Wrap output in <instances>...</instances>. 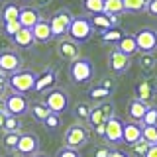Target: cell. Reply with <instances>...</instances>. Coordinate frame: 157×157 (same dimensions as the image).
I'll list each match as a JSON object with an SVG mask.
<instances>
[{
	"label": "cell",
	"mask_w": 157,
	"mask_h": 157,
	"mask_svg": "<svg viewBox=\"0 0 157 157\" xmlns=\"http://www.w3.org/2000/svg\"><path fill=\"white\" fill-rule=\"evenodd\" d=\"M96 71H94V63L88 57H78L77 61L69 63V78L75 85H88L94 78Z\"/></svg>",
	"instance_id": "6da1fadb"
},
{
	"label": "cell",
	"mask_w": 157,
	"mask_h": 157,
	"mask_svg": "<svg viewBox=\"0 0 157 157\" xmlns=\"http://www.w3.org/2000/svg\"><path fill=\"white\" fill-rule=\"evenodd\" d=\"M69 37L73 41H77L78 45L82 43H88L94 36V28H92V22H90V16H75L71 22V28H69Z\"/></svg>",
	"instance_id": "7a4b0ae2"
},
{
	"label": "cell",
	"mask_w": 157,
	"mask_h": 157,
	"mask_svg": "<svg viewBox=\"0 0 157 157\" xmlns=\"http://www.w3.org/2000/svg\"><path fill=\"white\" fill-rule=\"evenodd\" d=\"M88 140H90V132H88L85 122H75V124H71L65 130V134H63V144L67 147H75V149L85 147L88 144Z\"/></svg>",
	"instance_id": "3957f363"
},
{
	"label": "cell",
	"mask_w": 157,
	"mask_h": 157,
	"mask_svg": "<svg viewBox=\"0 0 157 157\" xmlns=\"http://www.w3.org/2000/svg\"><path fill=\"white\" fill-rule=\"evenodd\" d=\"M36 78L37 75L32 71V69H22V71L14 73L6 78L8 86L12 92H20V94H26V92H32L33 86H36Z\"/></svg>",
	"instance_id": "277c9868"
},
{
	"label": "cell",
	"mask_w": 157,
	"mask_h": 157,
	"mask_svg": "<svg viewBox=\"0 0 157 157\" xmlns=\"http://www.w3.org/2000/svg\"><path fill=\"white\" fill-rule=\"evenodd\" d=\"M73 12L69 8H59L51 18H49V26H51V32H53V39H63L69 33V28H71V22H73Z\"/></svg>",
	"instance_id": "5b68a950"
},
{
	"label": "cell",
	"mask_w": 157,
	"mask_h": 157,
	"mask_svg": "<svg viewBox=\"0 0 157 157\" xmlns=\"http://www.w3.org/2000/svg\"><path fill=\"white\" fill-rule=\"evenodd\" d=\"M24 69V59L14 49H0V71L6 77Z\"/></svg>",
	"instance_id": "8992f818"
},
{
	"label": "cell",
	"mask_w": 157,
	"mask_h": 157,
	"mask_svg": "<svg viewBox=\"0 0 157 157\" xmlns=\"http://www.w3.org/2000/svg\"><path fill=\"white\" fill-rule=\"evenodd\" d=\"M106 63H108V69H110L114 75H124L132 67V57L126 55V53H122L120 49L112 47L106 55Z\"/></svg>",
	"instance_id": "52a82bcc"
},
{
	"label": "cell",
	"mask_w": 157,
	"mask_h": 157,
	"mask_svg": "<svg viewBox=\"0 0 157 157\" xmlns=\"http://www.w3.org/2000/svg\"><path fill=\"white\" fill-rule=\"evenodd\" d=\"M45 104L49 106V110L55 112V114H63V112L69 110V106H71V96L67 94L63 88H53V90H49L45 94Z\"/></svg>",
	"instance_id": "ba28073f"
},
{
	"label": "cell",
	"mask_w": 157,
	"mask_h": 157,
	"mask_svg": "<svg viewBox=\"0 0 157 157\" xmlns=\"http://www.w3.org/2000/svg\"><path fill=\"white\" fill-rule=\"evenodd\" d=\"M140 53H155L157 51V32L153 28H141L134 33Z\"/></svg>",
	"instance_id": "9c48e42d"
},
{
	"label": "cell",
	"mask_w": 157,
	"mask_h": 157,
	"mask_svg": "<svg viewBox=\"0 0 157 157\" xmlns=\"http://www.w3.org/2000/svg\"><path fill=\"white\" fill-rule=\"evenodd\" d=\"M4 106H6L8 114L20 116V118L24 114H28V110H29V102H28L26 94H20V92H10V94L4 98Z\"/></svg>",
	"instance_id": "30bf717a"
},
{
	"label": "cell",
	"mask_w": 157,
	"mask_h": 157,
	"mask_svg": "<svg viewBox=\"0 0 157 157\" xmlns=\"http://www.w3.org/2000/svg\"><path fill=\"white\" fill-rule=\"evenodd\" d=\"M124 124L118 116H112L106 122V132H104V141L110 145H118L124 144Z\"/></svg>",
	"instance_id": "8fae6325"
},
{
	"label": "cell",
	"mask_w": 157,
	"mask_h": 157,
	"mask_svg": "<svg viewBox=\"0 0 157 157\" xmlns=\"http://www.w3.org/2000/svg\"><path fill=\"white\" fill-rule=\"evenodd\" d=\"M57 55L61 57L63 61L73 63V61H77L78 57H82L81 55V45L67 36V37H63V39L57 41Z\"/></svg>",
	"instance_id": "7c38bea8"
},
{
	"label": "cell",
	"mask_w": 157,
	"mask_h": 157,
	"mask_svg": "<svg viewBox=\"0 0 157 157\" xmlns=\"http://www.w3.org/2000/svg\"><path fill=\"white\" fill-rule=\"evenodd\" d=\"M16 151L20 155H26V157L39 153V137L33 132H22L20 134V141L16 145Z\"/></svg>",
	"instance_id": "4fadbf2b"
},
{
	"label": "cell",
	"mask_w": 157,
	"mask_h": 157,
	"mask_svg": "<svg viewBox=\"0 0 157 157\" xmlns=\"http://www.w3.org/2000/svg\"><path fill=\"white\" fill-rule=\"evenodd\" d=\"M57 82V71L55 69H45V71H41L36 78V86H33V92H47V90H53V86H55Z\"/></svg>",
	"instance_id": "5bb4252c"
},
{
	"label": "cell",
	"mask_w": 157,
	"mask_h": 157,
	"mask_svg": "<svg viewBox=\"0 0 157 157\" xmlns=\"http://www.w3.org/2000/svg\"><path fill=\"white\" fill-rule=\"evenodd\" d=\"M41 20L43 18H41L39 8H36V6H22V8H20L18 22H20V26H22V28H29V29H32L37 22H41Z\"/></svg>",
	"instance_id": "9a60e30c"
},
{
	"label": "cell",
	"mask_w": 157,
	"mask_h": 157,
	"mask_svg": "<svg viewBox=\"0 0 157 157\" xmlns=\"http://www.w3.org/2000/svg\"><path fill=\"white\" fill-rule=\"evenodd\" d=\"M157 96V86L155 82L151 81H141L136 85V98H140V100L147 102V104H151V100Z\"/></svg>",
	"instance_id": "2e32d148"
},
{
	"label": "cell",
	"mask_w": 157,
	"mask_h": 157,
	"mask_svg": "<svg viewBox=\"0 0 157 157\" xmlns=\"http://www.w3.org/2000/svg\"><path fill=\"white\" fill-rule=\"evenodd\" d=\"M32 33H33L36 43L51 41V39H53V32H51V26H49V20H41V22H37L36 26L32 28Z\"/></svg>",
	"instance_id": "e0dca14e"
},
{
	"label": "cell",
	"mask_w": 157,
	"mask_h": 157,
	"mask_svg": "<svg viewBox=\"0 0 157 157\" xmlns=\"http://www.w3.org/2000/svg\"><path fill=\"white\" fill-rule=\"evenodd\" d=\"M147 108L149 104L144 100H140V98H132L130 102H128V116L132 118V122H141L147 112Z\"/></svg>",
	"instance_id": "ac0fdd59"
},
{
	"label": "cell",
	"mask_w": 157,
	"mask_h": 157,
	"mask_svg": "<svg viewBox=\"0 0 157 157\" xmlns=\"http://www.w3.org/2000/svg\"><path fill=\"white\" fill-rule=\"evenodd\" d=\"M10 41H12L16 47H20V49H29L33 43H36V39H33V33H32L29 28H20V32L10 39Z\"/></svg>",
	"instance_id": "d6986e66"
},
{
	"label": "cell",
	"mask_w": 157,
	"mask_h": 157,
	"mask_svg": "<svg viewBox=\"0 0 157 157\" xmlns=\"http://www.w3.org/2000/svg\"><path fill=\"white\" fill-rule=\"evenodd\" d=\"M90 22H92V28H94V32H98V33H102V32H106V29H110V28L116 26L114 20H112V16H108L106 12L92 14V16H90Z\"/></svg>",
	"instance_id": "ffe728a7"
},
{
	"label": "cell",
	"mask_w": 157,
	"mask_h": 157,
	"mask_svg": "<svg viewBox=\"0 0 157 157\" xmlns=\"http://www.w3.org/2000/svg\"><path fill=\"white\" fill-rule=\"evenodd\" d=\"M141 140V124L140 122H126L124 124V144L132 145Z\"/></svg>",
	"instance_id": "44dd1931"
},
{
	"label": "cell",
	"mask_w": 157,
	"mask_h": 157,
	"mask_svg": "<svg viewBox=\"0 0 157 157\" xmlns=\"http://www.w3.org/2000/svg\"><path fill=\"white\" fill-rule=\"evenodd\" d=\"M116 49H120L122 53H126V55H136V53H140V47H137V41H136V36H132V33H126L124 37L120 39V41L114 45Z\"/></svg>",
	"instance_id": "7402d4cb"
},
{
	"label": "cell",
	"mask_w": 157,
	"mask_h": 157,
	"mask_svg": "<svg viewBox=\"0 0 157 157\" xmlns=\"http://www.w3.org/2000/svg\"><path fill=\"white\" fill-rule=\"evenodd\" d=\"M28 112H29V116H32L33 120H36V122H41V124L47 120V116L51 114L49 106L43 100H37V102H33V104H29V110Z\"/></svg>",
	"instance_id": "603a6c76"
},
{
	"label": "cell",
	"mask_w": 157,
	"mask_h": 157,
	"mask_svg": "<svg viewBox=\"0 0 157 157\" xmlns=\"http://www.w3.org/2000/svg\"><path fill=\"white\" fill-rule=\"evenodd\" d=\"M124 36H126V29L120 28V26H114V28H110V29H106V32L100 33V41H102V43H108V45L114 47Z\"/></svg>",
	"instance_id": "cb8c5ba5"
},
{
	"label": "cell",
	"mask_w": 157,
	"mask_h": 157,
	"mask_svg": "<svg viewBox=\"0 0 157 157\" xmlns=\"http://www.w3.org/2000/svg\"><path fill=\"white\" fill-rule=\"evenodd\" d=\"M18 18H20V6H16V4H12V2L4 4L2 10H0V20H2V24L18 22Z\"/></svg>",
	"instance_id": "d4e9b609"
},
{
	"label": "cell",
	"mask_w": 157,
	"mask_h": 157,
	"mask_svg": "<svg viewBox=\"0 0 157 157\" xmlns=\"http://www.w3.org/2000/svg\"><path fill=\"white\" fill-rule=\"evenodd\" d=\"M104 12L108 16H122L126 12L124 0H104Z\"/></svg>",
	"instance_id": "484cf974"
},
{
	"label": "cell",
	"mask_w": 157,
	"mask_h": 157,
	"mask_svg": "<svg viewBox=\"0 0 157 157\" xmlns=\"http://www.w3.org/2000/svg\"><path fill=\"white\" fill-rule=\"evenodd\" d=\"M86 122H88V126L94 130V128L102 126V124H106L108 118L104 116V112H102L100 108H98V104H96V106H92V112H90V116H88V120H86Z\"/></svg>",
	"instance_id": "4316f807"
},
{
	"label": "cell",
	"mask_w": 157,
	"mask_h": 157,
	"mask_svg": "<svg viewBox=\"0 0 157 157\" xmlns=\"http://www.w3.org/2000/svg\"><path fill=\"white\" fill-rule=\"evenodd\" d=\"M137 65L144 69V71H153V69L157 67L155 53H140V57H137Z\"/></svg>",
	"instance_id": "83f0119b"
},
{
	"label": "cell",
	"mask_w": 157,
	"mask_h": 157,
	"mask_svg": "<svg viewBox=\"0 0 157 157\" xmlns=\"http://www.w3.org/2000/svg\"><path fill=\"white\" fill-rule=\"evenodd\" d=\"M149 0H124V8L128 14H141L147 10Z\"/></svg>",
	"instance_id": "f1b7e54d"
},
{
	"label": "cell",
	"mask_w": 157,
	"mask_h": 157,
	"mask_svg": "<svg viewBox=\"0 0 157 157\" xmlns=\"http://www.w3.org/2000/svg\"><path fill=\"white\" fill-rule=\"evenodd\" d=\"M110 94H112V90L104 88L102 85H94V86L88 88V98H92V100H98V102L108 100V98H110Z\"/></svg>",
	"instance_id": "f546056e"
},
{
	"label": "cell",
	"mask_w": 157,
	"mask_h": 157,
	"mask_svg": "<svg viewBox=\"0 0 157 157\" xmlns=\"http://www.w3.org/2000/svg\"><path fill=\"white\" fill-rule=\"evenodd\" d=\"M90 112H92V106L88 104V102H77V104L73 106V114H75V118H78V120H82V122L88 120Z\"/></svg>",
	"instance_id": "4dcf8cb0"
},
{
	"label": "cell",
	"mask_w": 157,
	"mask_h": 157,
	"mask_svg": "<svg viewBox=\"0 0 157 157\" xmlns=\"http://www.w3.org/2000/svg\"><path fill=\"white\" fill-rule=\"evenodd\" d=\"M82 10L86 14H100L104 12V0H82Z\"/></svg>",
	"instance_id": "1f68e13d"
},
{
	"label": "cell",
	"mask_w": 157,
	"mask_h": 157,
	"mask_svg": "<svg viewBox=\"0 0 157 157\" xmlns=\"http://www.w3.org/2000/svg\"><path fill=\"white\" fill-rule=\"evenodd\" d=\"M141 140L149 145H157V126H141Z\"/></svg>",
	"instance_id": "d6a6232c"
},
{
	"label": "cell",
	"mask_w": 157,
	"mask_h": 157,
	"mask_svg": "<svg viewBox=\"0 0 157 157\" xmlns=\"http://www.w3.org/2000/svg\"><path fill=\"white\" fill-rule=\"evenodd\" d=\"M63 120H61V114H55V112H51V114L47 116V120L43 122V126H45L47 132H57L59 128H61Z\"/></svg>",
	"instance_id": "836d02e7"
},
{
	"label": "cell",
	"mask_w": 157,
	"mask_h": 157,
	"mask_svg": "<svg viewBox=\"0 0 157 157\" xmlns=\"http://www.w3.org/2000/svg\"><path fill=\"white\" fill-rule=\"evenodd\" d=\"M20 134L22 132H8V134L2 136V145L6 147V149H16L18 141H20Z\"/></svg>",
	"instance_id": "e575fe53"
},
{
	"label": "cell",
	"mask_w": 157,
	"mask_h": 157,
	"mask_svg": "<svg viewBox=\"0 0 157 157\" xmlns=\"http://www.w3.org/2000/svg\"><path fill=\"white\" fill-rule=\"evenodd\" d=\"M8 132H22V120H20V116L8 114L6 126H4V134H8Z\"/></svg>",
	"instance_id": "d590c367"
},
{
	"label": "cell",
	"mask_w": 157,
	"mask_h": 157,
	"mask_svg": "<svg viewBox=\"0 0 157 157\" xmlns=\"http://www.w3.org/2000/svg\"><path fill=\"white\" fill-rule=\"evenodd\" d=\"M147 149H149V144H147L145 140H140V141H136V144L130 145V151H132L134 157H145Z\"/></svg>",
	"instance_id": "8d00e7d4"
},
{
	"label": "cell",
	"mask_w": 157,
	"mask_h": 157,
	"mask_svg": "<svg viewBox=\"0 0 157 157\" xmlns=\"http://www.w3.org/2000/svg\"><path fill=\"white\" fill-rule=\"evenodd\" d=\"M140 124L141 126H157V106L149 104V108H147V112L144 116V120H141Z\"/></svg>",
	"instance_id": "74e56055"
},
{
	"label": "cell",
	"mask_w": 157,
	"mask_h": 157,
	"mask_svg": "<svg viewBox=\"0 0 157 157\" xmlns=\"http://www.w3.org/2000/svg\"><path fill=\"white\" fill-rule=\"evenodd\" d=\"M98 108L104 112V116L108 118V120H110L112 116H116V106H114V102H112V100H102V102H98Z\"/></svg>",
	"instance_id": "f35d334b"
},
{
	"label": "cell",
	"mask_w": 157,
	"mask_h": 157,
	"mask_svg": "<svg viewBox=\"0 0 157 157\" xmlns=\"http://www.w3.org/2000/svg\"><path fill=\"white\" fill-rule=\"evenodd\" d=\"M2 28H4V36H6L8 39H12L16 33L20 32V22H8V24H2Z\"/></svg>",
	"instance_id": "ab89813d"
},
{
	"label": "cell",
	"mask_w": 157,
	"mask_h": 157,
	"mask_svg": "<svg viewBox=\"0 0 157 157\" xmlns=\"http://www.w3.org/2000/svg\"><path fill=\"white\" fill-rule=\"evenodd\" d=\"M55 157H81V151L75 149V147H67V145H63L61 149L55 153Z\"/></svg>",
	"instance_id": "60d3db41"
},
{
	"label": "cell",
	"mask_w": 157,
	"mask_h": 157,
	"mask_svg": "<svg viewBox=\"0 0 157 157\" xmlns=\"http://www.w3.org/2000/svg\"><path fill=\"white\" fill-rule=\"evenodd\" d=\"M110 147H106V145H100V147H96L94 149V157H108L110 155Z\"/></svg>",
	"instance_id": "b9f144b4"
},
{
	"label": "cell",
	"mask_w": 157,
	"mask_h": 157,
	"mask_svg": "<svg viewBox=\"0 0 157 157\" xmlns=\"http://www.w3.org/2000/svg\"><path fill=\"white\" fill-rule=\"evenodd\" d=\"M149 16H153V18H157V0H149L147 2V10H145Z\"/></svg>",
	"instance_id": "7bdbcfd3"
},
{
	"label": "cell",
	"mask_w": 157,
	"mask_h": 157,
	"mask_svg": "<svg viewBox=\"0 0 157 157\" xmlns=\"http://www.w3.org/2000/svg\"><path fill=\"white\" fill-rule=\"evenodd\" d=\"M98 85H102L104 88H108V90H112L114 92V88H116V85H114V81L112 78H108V77H104V78H100V82Z\"/></svg>",
	"instance_id": "ee69618b"
},
{
	"label": "cell",
	"mask_w": 157,
	"mask_h": 157,
	"mask_svg": "<svg viewBox=\"0 0 157 157\" xmlns=\"http://www.w3.org/2000/svg\"><path fill=\"white\" fill-rule=\"evenodd\" d=\"M51 2H53V0H33V6H36V8H45Z\"/></svg>",
	"instance_id": "f6af8a7d"
},
{
	"label": "cell",
	"mask_w": 157,
	"mask_h": 157,
	"mask_svg": "<svg viewBox=\"0 0 157 157\" xmlns=\"http://www.w3.org/2000/svg\"><path fill=\"white\" fill-rule=\"evenodd\" d=\"M6 118H8V112H0V132H4V126H6Z\"/></svg>",
	"instance_id": "bcb514c9"
},
{
	"label": "cell",
	"mask_w": 157,
	"mask_h": 157,
	"mask_svg": "<svg viewBox=\"0 0 157 157\" xmlns=\"http://www.w3.org/2000/svg\"><path fill=\"white\" fill-rule=\"evenodd\" d=\"M6 85H8V82H6V78H0V100H4V92H6Z\"/></svg>",
	"instance_id": "7dc6e473"
},
{
	"label": "cell",
	"mask_w": 157,
	"mask_h": 157,
	"mask_svg": "<svg viewBox=\"0 0 157 157\" xmlns=\"http://www.w3.org/2000/svg\"><path fill=\"white\" fill-rule=\"evenodd\" d=\"M108 157H130V155H128V153H124V151H120V149H112Z\"/></svg>",
	"instance_id": "c3c4849f"
},
{
	"label": "cell",
	"mask_w": 157,
	"mask_h": 157,
	"mask_svg": "<svg viewBox=\"0 0 157 157\" xmlns=\"http://www.w3.org/2000/svg\"><path fill=\"white\" fill-rule=\"evenodd\" d=\"M145 157H157V145H149V149H147Z\"/></svg>",
	"instance_id": "681fc988"
},
{
	"label": "cell",
	"mask_w": 157,
	"mask_h": 157,
	"mask_svg": "<svg viewBox=\"0 0 157 157\" xmlns=\"http://www.w3.org/2000/svg\"><path fill=\"white\" fill-rule=\"evenodd\" d=\"M94 132L100 137H104V132H106V124H102V126H98V128H94Z\"/></svg>",
	"instance_id": "f907efd6"
},
{
	"label": "cell",
	"mask_w": 157,
	"mask_h": 157,
	"mask_svg": "<svg viewBox=\"0 0 157 157\" xmlns=\"http://www.w3.org/2000/svg\"><path fill=\"white\" fill-rule=\"evenodd\" d=\"M0 112H6V106H4V100H0Z\"/></svg>",
	"instance_id": "816d5d0a"
},
{
	"label": "cell",
	"mask_w": 157,
	"mask_h": 157,
	"mask_svg": "<svg viewBox=\"0 0 157 157\" xmlns=\"http://www.w3.org/2000/svg\"><path fill=\"white\" fill-rule=\"evenodd\" d=\"M32 157H49V155H45V153H36V155H32Z\"/></svg>",
	"instance_id": "f5cc1de1"
},
{
	"label": "cell",
	"mask_w": 157,
	"mask_h": 157,
	"mask_svg": "<svg viewBox=\"0 0 157 157\" xmlns=\"http://www.w3.org/2000/svg\"><path fill=\"white\" fill-rule=\"evenodd\" d=\"M0 78H6V75H4V73H2V71H0Z\"/></svg>",
	"instance_id": "db71d44e"
},
{
	"label": "cell",
	"mask_w": 157,
	"mask_h": 157,
	"mask_svg": "<svg viewBox=\"0 0 157 157\" xmlns=\"http://www.w3.org/2000/svg\"><path fill=\"white\" fill-rule=\"evenodd\" d=\"M10 157H18V155H10Z\"/></svg>",
	"instance_id": "11a10c76"
}]
</instances>
